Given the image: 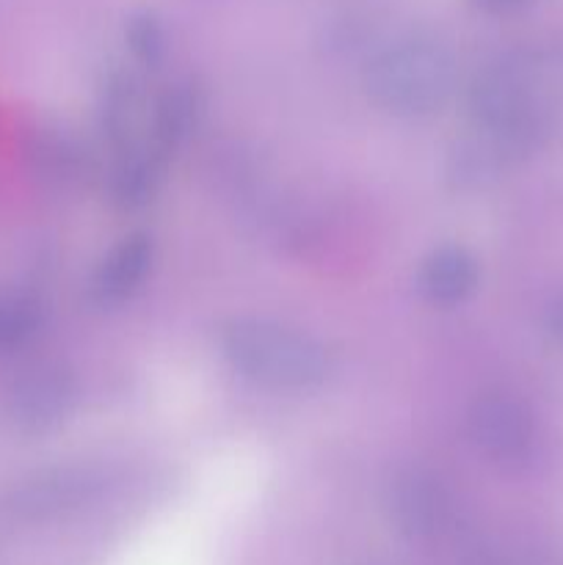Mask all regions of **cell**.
<instances>
[{"label": "cell", "mask_w": 563, "mask_h": 565, "mask_svg": "<svg viewBox=\"0 0 563 565\" xmlns=\"http://www.w3.org/2000/svg\"><path fill=\"white\" fill-rule=\"evenodd\" d=\"M221 353L241 379L274 392L315 390L331 370L329 351L312 334L276 320L226 326Z\"/></svg>", "instance_id": "1"}, {"label": "cell", "mask_w": 563, "mask_h": 565, "mask_svg": "<svg viewBox=\"0 0 563 565\" xmlns=\"http://www.w3.org/2000/svg\"><path fill=\"white\" fill-rule=\"evenodd\" d=\"M456 83V61L439 36L408 31L375 50L368 88L392 114L423 116L447 103Z\"/></svg>", "instance_id": "2"}, {"label": "cell", "mask_w": 563, "mask_h": 565, "mask_svg": "<svg viewBox=\"0 0 563 565\" xmlns=\"http://www.w3.org/2000/svg\"><path fill=\"white\" fill-rule=\"evenodd\" d=\"M472 434L480 450L497 463H524L533 456L535 425L513 397H486L472 414Z\"/></svg>", "instance_id": "3"}, {"label": "cell", "mask_w": 563, "mask_h": 565, "mask_svg": "<svg viewBox=\"0 0 563 565\" xmlns=\"http://www.w3.org/2000/svg\"><path fill=\"white\" fill-rule=\"evenodd\" d=\"M152 265V243L144 235L125 237L119 246L110 248L108 257L99 263L92 279V301L99 307H116L141 287L144 276Z\"/></svg>", "instance_id": "4"}, {"label": "cell", "mask_w": 563, "mask_h": 565, "mask_svg": "<svg viewBox=\"0 0 563 565\" xmlns=\"http://www.w3.org/2000/svg\"><path fill=\"white\" fill-rule=\"evenodd\" d=\"M478 285V265L464 248L442 246L431 254L417 274V290L436 307L461 303Z\"/></svg>", "instance_id": "5"}, {"label": "cell", "mask_w": 563, "mask_h": 565, "mask_svg": "<svg viewBox=\"0 0 563 565\" xmlns=\"http://www.w3.org/2000/svg\"><path fill=\"white\" fill-rule=\"evenodd\" d=\"M17 419L31 428L59 423L72 406V381L61 370H39L14 395Z\"/></svg>", "instance_id": "6"}, {"label": "cell", "mask_w": 563, "mask_h": 565, "mask_svg": "<svg viewBox=\"0 0 563 565\" xmlns=\"http://www.w3.org/2000/svg\"><path fill=\"white\" fill-rule=\"evenodd\" d=\"M127 39H130V47L138 58L155 61L163 50V28L152 14L132 17L130 28H127Z\"/></svg>", "instance_id": "7"}, {"label": "cell", "mask_w": 563, "mask_h": 565, "mask_svg": "<svg viewBox=\"0 0 563 565\" xmlns=\"http://www.w3.org/2000/svg\"><path fill=\"white\" fill-rule=\"evenodd\" d=\"M33 323H36V315L25 303L0 301V345H9V342L31 334Z\"/></svg>", "instance_id": "8"}, {"label": "cell", "mask_w": 563, "mask_h": 565, "mask_svg": "<svg viewBox=\"0 0 563 565\" xmlns=\"http://www.w3.org/2000/svg\"><path fill=\"white\" fill-rule=\"evenodd\" d=\"M478 3L491 11H517L522 9V6H528L530 0H478Z\"/></svg>", "instance_id": "9"}, {"label": "cell", "mask_w": 563, "mask_h": 565, "mask_svg": "<svg viewBox=\"0 0 563 565\" xmlns=\"http://www.w3.org/2000/svg\"><path fill=\"white\" fill-rule=\"evenodd\" d=\"M550 331L555 334V340L563 342V298L552 307L550 312Z\"/></svg>", "instance_id": "10"}]
</instances>
